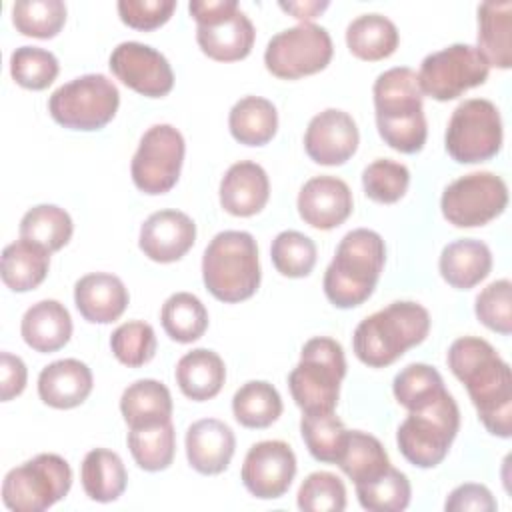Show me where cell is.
Returning <instances> with one entry per match:
<instances>
[{"label":"cell","instance_id":"cell-1","mask_svg":"<svg viewBox=\"0 0 512 512\" xmlns=\"http://www.w3.org/2000/svg\"><path fill=\"white\" fill-rule=\"evenodd\" d=\"M448 368L466 386L484 428L512 436V372L494 346L478 336L456 338L448 348Z\"/></svg>","mask_w":512,"mask_h":512},{"label":"cell","instance_id":"cell-2","mask_svg":"<svg viewBox=\"0 0 512 512\" xmlns=\"http://www.w3.org/2000/svg\"><path fill=\"white\" fill-rule=\"evenodd\" d=\"M372 96L380 138L396 152H420L426 144L428 126L416 72L408 66L384 70L374 80Z\"/></svg>","mask_w":512,"mask_h":512},{"label":"cell","instance_id":"cell-3","mask_svg":"<svg viewBox=\"0 0 512 512\" xmlns=\"http://www.w3.org/2000/svg\"><path fill=\"white\" fill-rule=\"evenodd\" d=\"M384 262L386 244L378 232L368 228L346 232L324 272L322 288L328 302L342 310L364 304L378 284Z\"/></svg>","mask_w":512,"mask_h":512},{"label":"cell","instance_id":"cell-4","mask_svg":"<svg viewBox=\"0 0 512 512\" xmlns=\"http://www.w3.org/2000/svg\"><path fill=\"white\" fill-rule=\"evenodd\" d=\"M430 332L428 310L412 300H396L366 316L352 334L356 358L370 368L394 364L408 348L418 346Z\"/></svg>","mask_w":512,"mask_h":512},{"label":"cell","instance_id":"cell-5","mask_svg":"<svg viewBox=\"0 0 512 512\" xmlns=\"http://www.w3.org/2000/svg\"><path fill=\"white\" fill-rule=\"evenodd\" d=\"M260 276L258 244L250 232L224 230L208 242L202 256V280L216 300L236 304L252 298Z\"/></svg>","mask_w":512,"mask_h":512},{"label":"cell","instance_id":"cell-6","mask_svg":"<svg viewBox=\"0 0 512 512\" xmlns=\"http://www.w3.org/2000/svg\"><path fill=\"white\" fill-rule=\"evenodd\" d=\"M344 376L342 344L328 336H314L302 346L300 360L288 374V388L302 412H330L338 404Z\"/></svg>","mask_w":512,"mask_h":512},{"label":"cell","instance_id":"cell-7","mask_svg":"<svg viewBox=\"0 0 512 512\" xmlns=\"http://www.w3.org/2000/svg\"><path fill=\"white\" fill-rule=\"evenodd\" d=\"M460 428V410L452 394L442 392L432 404L408 412L398 426L400 454L416 468H434L446 456Z\"/></svg>","mask_w":512,"mask_h":512},{"label":"cell","instance_id":"cell-8","mask_svg":"<svg viewBox=\"0 0 512 512\" xmlns=\"http://www.w3.org/2000/svg\"><path fill=\"white\" fill-rule=\"evenodd\" d=\"M72 468L52 452L36 454L8 470L2 482V502L12 512H44L70 492Z\"/></svg>","mask_w":512,"mask_h":512},{"label":"cell","instance_id":"cell-9","mask_svg":"<svg viewBox=\"0 0 512 512\" xmlns=\"http://www.w3.org/2000/svg\"><path fill=\"white\" fill-rule=\"evenodd\" d=\"M118 106V86L104 74L78 76L56 88L48 98L52 120L68 130L82 132L104 128L116 116Z\"/></svg>","mask_w":512,"mask_h":512},{"label":"cell","instance_id":"cell-10","mask_svg":"<svg viewBox=\"0 0 512 512\" xmlns=\"http://www.w3.org/2000/svg\"><path fill=\"white\" fill-rule=\"evenodd\" d=\"M502 138V118L496 104L486 98H468L454 108L444 146L458 164H478L500 152Z\"/></svg>","mask_w":512,"mask_h":512},{"label":"cell","instance_id":"cell-11","mask_svg":"<svg viewBox=\"0 0 512 512\" xmlns=\"http://www.w3.org/2000/svg\"><path fill=\"white\" fill-rule=\"evenodd\" d=\"M334 54L326 28L302 22L274 34L264 50L266 70L282 80H298L322 72Z\"/></svg>","mask_w":512,"mask_h":512},{"label":"cell","instance_id":"cell-12","mask_svg":"<svg viewBox=\"0 0 512 512\" xmlns=\"http://www.w3.org/2000/svg\"><path fill=\"white\" fill-rule=\"evenodd\" d=\"M184 154L186 142L178 128L172 124L150 126L130 162L134 186L148 196L170 192L180 178Z\"/></svg>","mask_w":512,"mask_h":512},{"label":"cell","instance_id":"cell-13","mask_svg":"<svg viewBox=\"0 0 512 512\" xmlns=\"http://www.w3.org/2000/svg\"><path fill=\"white\" fill-rule=\"evenodd\" d=\"M490 66L480 50L472 44H450L428 54L418 70V86L422 96L448 102L462 96L488 80Z\"/></svg>","mask_w":512,"mask_h":512},{"label":"cell","instance_id":"cell-14","mask_svg":"<svg viewBox=\"0 0 512 512\" xmlns=\"http://www.w3.org/2000/svg\"><path fill=\"white\" fill-rule=\"evenodd\" d=\"M508 204V186L494 172H470L450 182L440 198L442 216L456 228H476L498 218Z\"/></svg>","mask_w":512,"mask_h":512},{"label":"cell","instance_id":"cell-15","mask_svg":"<svg viewBox=\"0 0 512 512\" xmlns=\"http://www.w3.org/2000/svg\"><path fill=\"white\" fill-rule=\"evenodd\" d=\"M112 74L130 90L146 98H162L174 88L170 62L156 48L142 42H120L108 60Z\"/></svg>","mask_w":512,"mask_h":512},{"label":"cell","instance_id":"cell-16","mask_svg":"<svg viewBox=\"0 0 512 512\" xmlns=\"http://www.w3.org/2000/svg\"><path fill=\"white\" fill-rule=\"evenodd\" d=\"M296 476L294 450L282 440H262L244 456L240 478L244 488L260 500L284 496Z\"/></svg>","mask_w":512,"mask_h":512},{"label":"cell","instance_id":"cell-17","mask_svg":"<svg viewBox=\"0 0 512 512\" xmlns=\"http://www.w3.org/2000/svg\"><path fill=\"white\" fill-rule=\"evenodd\" d=\"M360 142L354 118L338 108H326L312 116L304 132V150L320 166H342L348 162Z\"/></svg>","mask_w":512,"mask_h":512},{"label":"cell","instance_id":"cell-18","mask_svg":"<svg viewBox=\"0 0 512 512\" xmlns=\"http://www.w3.org/2000/svg\"><path fill=\"white\" fill-rule=\"evenodd\" d=\"M196 242L194 220L180 210H158L140 226L138 246L146 258L158 264L180 260Z\"/></svg>","mask_w":512,"mask_h":512},{"label":"cell","instance_id":"cell-19","mask_svg":"<svg viewBox=\"0 0 512 512\" xmlns=\"http://www.w3.org/2000/svg\"><path fill=\"white\" fill-rule=\"evenodd\" d=\"M298 214L316 230H332L348 220L354 208L350 186L336 176H314L298 192Z\"/></svg>","mask_w":512,"mask_h":512},{"label":"cell","instance_id":"cell-20","mask_svg":"<svg viewBox=\"0 0 512 512\" xmlns=\"http://www.w3.org/2000/svg\"><path fill=\"white\" fill-rule=\"evenodd\" d=\"M188 464L204 476L222 474L236 450V438L228 424L218 418H202L188 426L186 438Z\"/></svg>","mask_w":512,"mask_h":512},{"label":"cell","instance_id":"cell-21","mask_svg":"<svg viewBox=\"0 0 512 512\" xmlns=\"http://www.w3.org/2000/svg\"><path fill=\"white\" fill-rule=\"evenodd\" d=\"M256 30L250 18L238 8L228 14L196 26L200 50L216 62H236L252 52Z\"/></svg>","mask_w":512,"mask_h":512},{"label":"cell","instance_id":"cell-22","mask_svg":"<svg viewBox=\"0 0 512 512\" xmlns=\"http://www.w3.org/2000/svg\"><path fill=\"white\" fill-rule=\"evenodd\" d=\"M220 206L238 218L258 214L270 198V180L266 170L252 162H234L220 180Z\"/></svg>","mask_w":512,"mask_h":512},{"label":"cell","instance_id":"cell-23","mask_svg":"<svg viewBox=\"0 0 512 512\" xmlns=\"http://www.w3.org/2000/svg\"><path fill=\"white\" fill-rule=\"evenodd\" d=\"M130 302L124 282L110 272H90L74 284V304L90 324L118 320Z\"/></svg>","mask_w":512,"mask_h":512},{"label":"cell","instance_id":"cell-24","mask_svg":"<svg viewBox=\"0 0 512 512\" xmlns=\"http://www.w3.org/2000/svg\"><path fill=\"white\" fill-rule=\"evenodd\" d=\"M92 386V370L76 358L50 362L38 374V396L46 406L56 410L80 406L90 396Z\"/></svg>","mask_w":512,"mask_h":512},{"label":"cell","instance_id":"cell-25","mask_svg":"<svg viewBox=\"0 0 512 512\" xmlns=\"http://www.w3.org/2000/svg\"><path fill=\"white\" fill-rule=\"evenodd\" d=\"M20 334L34 352H56L64 348L72 336L70 312L58 300H40L24 312Z\"/></svg>","mask_w":512,"mask_h":512},{"label":"cell","instance_id":"cell-26","mask_svg":"<svg viewBox=\"0 0 512 512\" xmlns=\"http://www.w3.org/2000/svg\"><path fill=\"white\" fill-rule=\"evenodd\" d=\"M438 270L448 286L470 290L490 274L492 252L482 240L460 238L442 248Z\"/></svg>","mask_w":512,"mask_h":512},{"label":"cell","instance_id":"cell-27","mask_svg":"<svg viewBox=\"0 0 512 512\" xmlns=\"http://www.w3.org/2000/svg\"><path fill=\"white\" fill-rule=\"evenodd\" d=\"M174 376L180 392L186 398L204 402L222 390L226 380V366L214 350L194 348L178 360Z\"/></svg>","mask_w":512,"mask_h":512},{"label":"cell","instance_id":"cell-28","mask_svg":"<svg viewBox=\"0 0 512 512\" xmlns=\"http://www.w3.org/2000/svg\"><path fill=\"white\" fill-rule=\"evenodd\" d=\"M172 396L166 384L154 378L132 382L120 396V412L128 428H144L172 418Z\"/></svg>","mask_w":512,"mask_h":512},{"label":"cell","instance_id":"cell-29","mask_svg":"<svg viewBox=\"0 0 512 512\" xmlns=\"http://www.w3.org/2000/svg\"><path fill=\"white\" fill-rule=\"evenodd\" d=\"M488 66H512V2H484L478 6V46Z\"/></svg>","mask_w":512,"mask_h":512},{"label":"cell","instance_id":"cell-30","mask_svg":"<svg viewBox=\"0 0 512 512\" xmlns=\"http://www.w3.org/2000/svg\"><path fill=\"white\" fill-rule=\"evenodd\" d=\"M50 252L24 238L2 250L0 276L12 292H30L48 276Z\"/></svg>","mask_w":512,"mask_h":512},{"label":"cell","instance_id":"cell-31","mask_svg":"<svg viewBox=\"0 0 512 512\" xmlns=\"http://www.w3.org/2000/svg\"><path fill=\"white\" fill-rule=\"evenodd\" d=\"M80 480L90 500L108 504L124 494L128 474L122 458L116 452L108 448H94L82 460Z\"/></svg>","mask_w":512,"mask_h":512},{"label":"cell","instance_id":"cell-32","mask_svg":"<svg viewBox=\"0 0 512 512\" xmlns=\"http://www.w3.org/2000/svg\"><path fill=\"white\" fill-rule=\"evenodd\" d=\"M398 42L396 24L384 14H362L346 28V46L360 60H384L396 52Z\"/></svg>","mask_w":512,"mask_h":512},{"label":"cell","instance_id":"cell-33","mask_svg":"<svg viewBox=\"0 0 512 512\" xmlns=\"http://www.w3.org/2000/svg\"><path fill=\"white\" fill-rule=\"evenodd\" d=\"M228 128L236 142L244 146H264L278 130L276 106L262 96H244L230 108Z\"/></svg>","mask_w":512,"mask_h":512},{"label":"cell","instance_id":"cell-34","mask_svg":"<svg viewBox=\"0 0 512 512\" xmlns=\"http://www.w3.org/2000/svg\"><path fill=\"white\" fill-rule=\"evenodd\" d=\"M336 464L354 486H360L382 476L390 468V458L376 436L362 430H348L344 450Z\"/></svg>","mask_w":512,"mask_h":512},{"label":"cell","instance_id":"cell-35","mask_svg":"<svg viewBox=\"0 0 512 512\" xmlns=\"http://www.w3.org/2000/svg\"><path fill=\"white\" fill-rule=\"evenodd\" d=\"M232 414L244 428H268L282 414V398L266 380H250L232 396Z\"/></svg>","mask_w":512,"mask_h":512},{"label":"cell","instance_id":"cell-36","mask_svg":"<svg viewBox=\"0 0 512 512\" xmlns=\"http://www.w3.org/2000/svg\"><path fill=\"white\" fill-rule=\"evenodd\" d=\"M20 238L46 248L50 254L64 248L74 232L70 214L56 204L32 206L20 220Z\"/></svg>","mask_w":512,"mask_h":512},{"label":"cell","instance_id":"cell-37","mask_svg":"<svg viewBox=\"0 0 512 512\" xmlns=\"http://www.w3.org/2000/svg\"><path fill=\"white\" fill-rule=\"evenodd\" d=\"M160 322L174 342L190 344L204 336L208 328V310L198 296L190 292H176L162 304Z\"/></svg>","mask_w":512,"mask_h":512},{"label":"cell","instance_id":"cell-38","mask_svg":"<svg viewBox=\"0 0 512 512\" xmlns=\"http://www.w3.org/2000/svg\"><path fill=\"white\" fill-rule=\"evenodd\" d=\"M126 442L134 462L146 472L166 470L176 454V432L172 420L144 428H130Z\"/></svg>","mask_w":512,"mask_h":512},{"label":"cell","instance_id":"cell-39","mask_svg":"<svg viewBox=\"0 0 512 512\" xmlns=\"http://www.w3.org/2000/svg\"><path fill=\"white\" fill-rule=\"evenodd\" d=\"M300 434L314 460L336 464L344 450L348 430L344 422L334 414V410L302 412Z\"/></svg>","mask_w":512,"mask_h":512},{"label":"cell","instance_id":"cell-40","mask_svg":"<svg viewBox=\"0 0 512 512\" xmlns=\"http://www.w3.org/2000/svg\"><path fill=\"white\" fill-rule=\"evenodd\" d=\"M392 392L396 402L404 406L408 412H412L432 404L442 392H446V386L436 368L422 362H414L394 376Z\"/></svg>","mask_w":512,"mask_h":512},{"label":"cell","instance_id":"cell-41","mask_svg":"<svg viewBox=\"0 0 512 512\" xmlns=\"http://www.w3.org/2000/svg\"><path fill=\"white\" fill-rule=\"evenodd\" d=\"M358 502L370 512H402L412 498V486L404 472L390 466L382 476L356 486Z\"/></svg>","mask_w":512,"mask_h":512},{"label":"cell","instance_id":"cell-42","mask_svg":"<svg viewBox=\"0 0 512 512\" xmlns=\"http://www.w3.org/2000/svg\"><path fill=\"white\" fill-rule=\"evenodd\" d=\"M64 22L66 4L62 0H20L12 6V24L24 36L54 38Z\"/></svg>","mask_w":512,"mask_h":512},{"label":"cell","instance_id":"cell-43","mask_svg":"<svg viewBox=\"0 0 512 512\" xmlns=\"http://www.w3.org/2000/svg\"><path fill=\"white\" fill-rule=\"evenodd\" d=\"M270 258L282 276L304 278L316 264V244L298 230H284L272 240Z\"/></svg>","mask_w":512,"mask_h":512},{"label":"cell","instance_id":"cell-44","mask_svg":"<svg viewBox=\"0 0 512 512\" xmlns=\"http://www.w3.org/2000/svg\"><path fill=\"white\" fill-rule=\"evenodd\" d=\"M58 58L38 46H20L10 56V76L26 90H46L58 76Z\"/></svg>","mask_w":512,"mask_h":512},{"label":"cell","instance_id":"cell-45","mask_svg":"<svg viewBox=\"0 0 512 512\" xmlns=\"http://www.w3.org/2000/svg\"><path fill=\"white\" fill-rule=\"evenodd\" d=\"M410 184V170L396 160L378 158L362 172L364 194L378 204L398 202Z\"/></svg>","mask_w":512,"mask_h":512},{"label":"cell","instance_id":"cell-46","mask_svg":"<svg viewBox=\"0 0 512 512\" xmlns=\"http://www.w3.org/2000/svg\"><path fill=\"white\" fill-rule=\"evenodd\" d=\"M110 348L120 364L140 368L156 354L154 328L144 320H128L112 332Z\"/></svg>","mask_w":512,"mask_h":512},{"label":"cell","instance_id":"cell-47","mask_svg":"<svg viewBox=\"0 0 512 512\" xmlns=\"http://www.w3.org/2000/svg\"><path fill=\"white\" fill-rule=\"evenodd\" d=\"M296 502L304 512H342L346 508V486L332 472H312L300 484Z\"/></svg>","mask_w":512,"mask_h":512},{"label":"cell","instance_id":"cell-48","mask_svg":"<svg viewBox=\"0 0 512 512\" xmlns=\"http://www.w3.org/2000/svg\"><path fill=\"white\" fill-rule=\"evenodd\" d=\"M476 318L502 336L512 332V284L508 278L494 280L474 300Z\"/></svg>","mask_w":512,"mask_h":512},{"label":"cell","instance_id":"cell-49","mask_svg":"<svg viewBox=\"0 0 512 512\" xmlns=\"http://www.w3.org/2000/svg\"><path fill=\"white\" fill-rule=\"evenodd\" d=\"M120 20L134 30L150 32L164 26L176 10L174 0H120L116 4Z\"/></svg>","mask_w":512,"mask_h":512},{"label":"cell","instance_id":"cell-50","mask_svg":"<svg viewBox=\"0 0 512 512\" xmlns=\"http://www.w3.org/2000/svg\"><path fill=\"white\" fill-rule=\"evenodd\" d=\"M496 508H498V504H496L492 492L484 484H474V482L456 486L444 502L446 512H466V510L494 512Z\"/></svg>","mask_w":512,"mask_h":512},{"label":"cell","instance_id":"cell-51","mask_svg":"<svg viewBox=\"0 0 512 512\" xmlns=\"http://www.w3.org/2000/svg\"><path fill=\"white\" fill-rule=\"evenodd\" d=\"M28 370L20 356L10 352L0 354V398L2 402H10L12 398L20 396L26 388Z\"/></svg>","mask_w":512,"mask_h":512},{"label":"cell","instance_id":"cell-52","mask_svg":"<svg viewBox=\"0 0 512 512\" xmlns=\"http://www.w3.org/2000/svg\"><path fill=\"white\" fill-rule=\"evenodd\" d=\"M278 6L284 12L292 14L294 18H298L300 24H302V22H310L320 12H324L330 6V2H326V0L324 2H318V0H310V2H280Z\"/></svg>","mask_w":512,"mask_h":512}]
</instances>
